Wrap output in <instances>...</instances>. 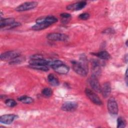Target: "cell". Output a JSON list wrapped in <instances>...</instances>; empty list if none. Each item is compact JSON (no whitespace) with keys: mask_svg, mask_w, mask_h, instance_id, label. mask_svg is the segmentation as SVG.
<instances>
[{"mask_svg":"<svg viewBox=\"0 0 128 128\" xmlns=\"http://www.w3.org/2000/svg\"><path fill=\"white\" fill-rule=\"evenodd\" d=\"M47 38L53 41H66L68 40V37L67 35L64 34L52 32L47 35Z\"/></svg>","mask_w":128,"mask_h":128,"instance_id":"obj_4","label":"cell"},{"mask_svg":"<svg viewBox=\"0 0 128 128\" xmlns=\"http://www.w3.org/2000/svg\"><path fill=\"white\" fill-rule=\"evenodd\" d=\"M92 54H94L96 56L99 58H100L104 60H108L110 58V54L105 50L100 51L96 53H94Z\"/></svg>","mask_w":128,"mask_h":128,"instance_id":"obj_16","label":"cell"},{"mask_svg":"<svg viewBox=\"0 0 128 128\" xmlns=\"http://www.w3.org/2000/svg\"><path fill=\"white\" fill-rule=\"evenodd\" d=\"M50 60H46L44 58L38 59H30L29 64L30 65H42L48 66Z\"/></svg>","mask_w":128,"mask_h":128,"instance_id":"obj_15","label":"cell"},{"mask_svg":"<svg viewBox=\"0 0 128 128\" xmlns=\"http://www.w3.org/2000/svg\"><path fill=\"white\" fill-rule=\"evenodd\" d=\"M88 82L90 86L94 90L98 92H100L101 86L96 76L94 75L92 76L88 80Z\"/></svg>","mask_w":128,"mask_h":128,"instance_id":"obj_8","label":"cell"},{"mask_svg":"<svg viewBox=\"0 0 128 128\" xmlns=\"http://www.w3.org/2000/svg\"><path fill=\"white\" fill-rule=\"evenodd\" d=\"M86 4L84 1H81L76 3L70 4L66 6V9L70 10H78L83 8Z\"/></svg>","mask_w":128,"mask_h":128,"instance_id":"obj_12","label":"cell"},{"mask_svg":"<svg viewBox=\"0 0 128 128\" xmlns=\"http://www.w3.org/2000/svg\"><path fill=\"white\" fill-rule=\"evenodd\" d=\"M16 118L17 116L13 114H4L0 117V122L5 124H10Z\"/></svg>","mask_w":128,"mask_h":128,"instance_id":"obj_11","label":"cell"},{"mask_svg":"<svg viewBox=\"0 0 128 128\" xmlns=\"http://www.w3.org/2000/svg\"><path fill=\"white\" fill-rule=\"evenodd\" d=\"M20 56V53L17 51H8L4 52L0 55V59L2 60H12Z\"/></svg>","mask_w":128,"mask_h":128,"instance_id":"obj_7","label":"cell"},{"mask_svg":"<svg viewBox=\"0 0 128 128\" xmlns=\"http://www.w3.org/2000/svg\"><path fill=\"white\" fill-rule=\"evenodd\" d=\"M54 70L59 74H66L69 71V68L68 66L62 63L56 66L53 68Z\"/></svg>","mask_w":128,"mask_h":128,"instance_id":"obj_14","label":"cell"},{"mask_svg":"<svg viewBox=\"0 0 128 128\" xmlns=\"http://www.w3.org/2000/svg\"><path fill=\"white\" fill-rule=\"evenodd\" d=\"M102 96L106 98H108L111 92V86L108 82H104L102 86H101V92Z\"/></svg>","mask_w":128,"mask_h":128,"instance_id":"obj_13","label":"cell"},{"mask_svg":"<svg viewBox=\"0 0 128 128\" xmlns=\"http://www.w3.org/2000/svg\"><path fill=\"white\" fill-rule=\"evenodd\" d=\"M50 25L46 23H40V24H36L32 27V29L34 30H42L48 27Z\"/></svg>","mask_w":128,"mask_h":128,"instance_id":"obj_19","label":"cell"},{"mask_svg":"<svg viewBox=\"0 0 128 128\" xmlns=\"http://www.w3.org/2000/svg\"><path fill=\"white\" fill-rule=\"evenodd\" d=\"M85 93L88 98L94 104L97 105H101L102 104V102L98 96L92 92V90L86 88L85 90Z\"/></svg>","mask_w":128,"mask_h":128,"instance_id":"obj_6","label":"cell"},{"mask_svg":"<svg viewBox=\"0 0 128 128\" xmlns=\"http://www.w3.org/2000/svg\"><path fill=\"white\" fill-rule=\"evenodd\" d=\"M43 96L46 97H50L52 94V90L50 88H44L42 92Z\"/></svg>","mask_w":128,"mask_h":128,"instance_id":"obj_22","label":"cell"},{"mask_svg":"<svg viewBox=\"0 0 128 128\" xmlns=\"http://www.w3.org/2000/svg\"><path fill=\"white\" fill-rule=\"evenodd\" d=\"M107 106L110 114L112 115H116L118 113V109L117 102L113 97L110 98L108 101Z\"/></svg>","mask_w":128,"mask_h":128,"instance_id":"obj_2","label":"cell"},{"mask_svg":"<svg viewBox=\"0 0 128 128\" xmlns=\"http://www.w3.org/2000/svg\"><path fill=\"white\" fill-rule=\"evenodd\" d=\"M72 68L78 74L85 76L87 75V70L84 64L75 60L72 61Z\"/></svg>","mask_w":128,"mask_h":128,"instance_id":"obj_1","label":"cell"},{"mask_svg":"<svg viewBox=\"0 0 128 128\" xmlns=\"http://www.w3.org/2000/svg\"><path fill=\"white\" fill-rule=\"evenodd\" d=\"M38 3L36 2H26L18 6L16 8V10L18 12H23L33 9L37 6Z\"/></svg>","mask_w":128,"mask_h":128,"instance_id":"obj_5","label":"cell"},{"mask_svg":"<svg viewBox=\"0 0 128 128\" xmlns=\"http://www.w3.org/2000/svg\"><path fill=\"white\" fill-rule=\"evenodd\" d=\"M78 104L74 102H67L62 104L61 108L66 112H73L78 108Z\"/></svg>","mask_w":128,"mask_h":128,"instance_id":"obj_10","label":"cell"},{"mask_svg":"<svg viewBox=\"0 0 128 128\" xmlns=\"http://www.w3.org/2000/svg\"><path fill=\"white\" fill-rule=\"evenodd\" d=\"M20 25V24L16 22L13 18H7L1 19L0 22V28H5L8 26L10 28H14Z\"/></svg>","mask_w":128,"mask_h":128,"instance_id":"obj_3","label":"cell"},{"mask_svg":"<svg viewBox=\"0 0 128 128\" xmlns=\"http://www.w3.org/2000/svg\"><path fill=\"white\" fill-rule=\"evenodd\" d=\"M112 32V30L111 28H107L106 30H104V33H110V32Z\"/></svg>","mask_w":128,"mask_h":128,"instance_id":"obj_28","label":"cell"},{"mask_svg":"<svg viewBox=\"0 0 128 128\" xmlns=\"http://www.w3.org/2000/svg\"><path fill=\"white\" fill-rule=\"evenodd\" d=\"M30 68H34V69H36L38 70H40L44 72H46L48 70V66H42V65H30V64L29 66Z\"/></svg>","mask_w":128,"mask_h":128,"instance_id":"obj_21","label":"cell"},{"mask_svg":"<svg viewBox=\"0 0 128 128\" xmlns=\"http://www.w3.org/2000/svg\"><path fill=\"white\" fill-rule=\"evenodd\" d=\"M6 104L9 107H14L16 105V102L13 99H8L5 102Z\"/></svg>","mask_w":128,"mask_h":128,"instance_id":"obj_24","label":"cell"},{"mask_svg":"<svg viewBox=\"0 0 128 128\" xmlns=\"http://www.w3.org/2000/svg\"><path fill=\"white\" fill-rule=\"evenodd\" d=\"M23 60H24V58L22 57H20V56H19L11 60L10 63V64H17L20 62V63Z\"/></svg>","mask_w":128,"mask_h":128,"instance_id":"obj_25","label":"cell"},{"mask_svg":"<svg viewBox=\"0 0 128 128\" xmlns=\"http://www.w3.org/2000/svg\"><path fill=\"white\" fill-rule=\"evenodd\" d=\"M117 124L118 128H124L126 126V122L124 118H123L122 117H119L117 120Z\"/></svg>","mask_w":128,"mask_h":128,"instance_id":"obj_23","label":"cell"},{"mask_svg":"<svg viewBox=\"0 0 128 128\" xmlns=\"http://www.w3.org/2000/svg\"><path fill=\"white\" fill-rule=\"evenodd\" d=\"M58 22V18L54 16H42L36 20V24L46 23L50 26Z\"/></svg>","mask_w":128,"mask_h":128,"instance_id":"obj_9","label":"cell"},{"mask_svg":"<svg viewBox=\"0 0 128 128\" xmlns=\"http://www.w3.org/2000/svg\"><path fill=\"white\" fill-rule=\"evenodd\" d=\"M60 16L63 19H68L70 18L71 15L68 13H62L60 14Z\"/></svg>","mask_w":128,"mask_h":128,"instance_id":"obj_27","label":"cell"},{"mask_svg":"<svg viewBox=\"0 0 128 128\" xmlns=\"http://www.w3.org/2000/svg\"><path fill=\"white\" fill-rule=\"evenodd\" d=\"M48 80L52 86H57L59 84V80L58 78L52 74H50L48 75Z\"/></svg>","mask_w":128,"mask_h":128,"instance_id":"obj_17","label":"cell"},{"mask_svg":"<svg viewBox=\"0 0 128 128\" xmlns=\"http://www.w3.org/2000/svg\"><path fill=\"white\" fill-rule=\"evenodd\" d=\"M92 70L94 72V76L98 75L100 72V62L97 60H93L92 61Z\"/></svg>","mask_w":128,"mask_h":128,"instance_id":"obj_18","label":"cell"},{"mask_svg":"<svg viewBox=\"0 0 128 128\" xmlns=\"http://www.w3.org/2000/svg\"><path fill=\"white\" fill-rule=\"evenodd\" d=\"M18 100L19 101L22 102V103L26 104L32 103L34 102V99L32 98L26 96H20L19 98H18Z\"/></svg>","mask_w":128,"mask_h":128,"instance_id":"obj_20","label":"cell"},{"mask_svg":"<svg viewBox=\"0 0 128 128\" xmlns=\"http://www.w3.org/2000/svg\"><path fill=\"white\" fill-rule=\"evenodd\" d=\"M90 17V14H89L87 13V12H84V13H82L80 14L79 15L78 18H79L82 20H86L87 19H88Z\"/></svg>","mask_w":128,"mask_h":128,"instance_id":"obj_26","label":"cell"}]
</instances>
